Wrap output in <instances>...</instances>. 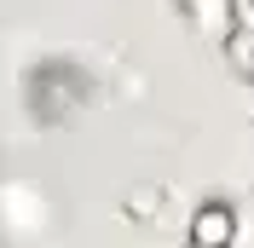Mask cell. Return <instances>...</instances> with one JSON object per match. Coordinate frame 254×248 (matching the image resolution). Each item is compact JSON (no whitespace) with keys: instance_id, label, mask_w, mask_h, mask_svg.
<instances>
[{"instance_id":"1","label":"cell","mask_w":254,"mask_h":248,"mask_svg":"<svg viewBox=\"0 0 254 248\" xmlns=\"http://www.w3.org/2000/svg\"><path fill=\"white\" fill-rule=\"evenodd\" d=\"M231 237H237V219H231V208H225V202H208L202 214H196V225H190V243H231Z\"/></svg>"},{"instance_id":"2","label":"cell","mask_w":254,"mask_h":248,"mask_svg":"<svg viewBox=\"0 0 254 248\" xmlns=\"http://www.w3.org/2000/svg\"><path fill=\"white\" fill-rule=\"evenodd\" d=\"M185 12L196 17L208 35H225V29H231V0H185Z\"/></svg>"}]
</instances>
